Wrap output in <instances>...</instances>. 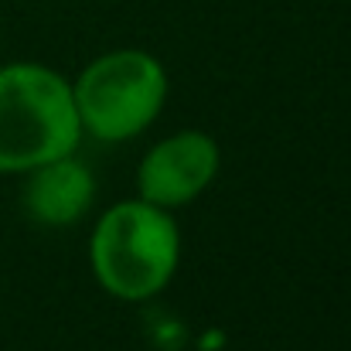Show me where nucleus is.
I'll use <instances>...</instances> for the list:
<instances>
[{
  "label": "nucleus",
  "mask_w": 351,
  "mask_h": 351,
  "mask_svg": "<svg viewBox=\"0 0 351 351\" xmlns=\"http://www.w3.org/2000/svg\"><path fill=\"white\" fill-rule=\"evenodd\" d=\"M27 188H24V208L31 212L34 222L41 226H72L79 222L96 195L93 174L86 164L69 157L48 160L34 171H27Z\"/></svg>",
  "instance_id": "nucleus-5"
},
{
  "label": "nucleus",
  "mask_w": 351,
  "mask_h": 351,
  "mask_svg": "<svg viewBox=\"0 0 351 351\" xmlns=\"http://www.w3.org/2000/svg\"><path fill=\"white\" fill-rule=\"evenodd\" d=\"M178 222L167 208L143 198L113 205L89 242L96 280L119 300H147L160 293L178 269Z\"/></svg>",
  "instance_id": "nucleus-2"
},
{
  "label": "nucleus",
  "mask_w": 351,
  "mask_h": 351,
  "mask_svg": "<svg viewBox=\"0 0 351 351\" xmlns=\"http://www.w3.org/2000/svg\"><path fill=\"white\" fill-rule=\"evenodd\" d=\"M82 119L72 86L45 65L0 69V174H27L79 147Z\"/></svg>",
  "instance_id": "nucleus-1"
},
{
  "label": "nucleus",
  "mask_w": 351,
  "mask_h": 351,
  "mask_svg": "<svg viewBox=\"0 0 351 351\" xmlns=\"http://www.w3.org/2000/svg\"><path fill=\"white\" fill-rule=\"evenodd\" d=\"M219 174V143L202 130L160 140L136 171L140 198L160 208H181L198 198Z\"/></svg>",
  "instance_id": "nucleus-4"
},
{
  "label": "nucleus",
  "mask_w": 351,
  "mask_h": 351,
  "mask_svg": "<svg viewBox=\"0 0 351 351\" xmlns=\"http://www.w3.org/2000/svg\"><path fill=\"white\" fill-rule=\"evenodd\" d=\"M82 130L99 140H130L143 133L167 99L164 65L136 48L96 58L72 89Z\"/></svg>",
  "instance_id": "nucleus-3"
}]
</instances>
